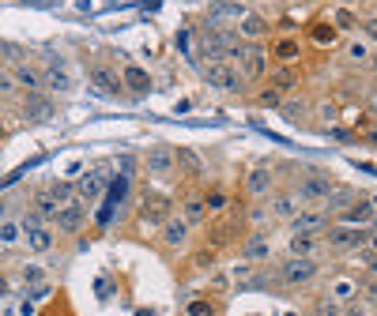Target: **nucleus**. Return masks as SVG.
Masks as SVG:
<instances>
[{
  "label": "nucleus",
  "instance_id": "obj_1",
  "mask_svg": "<svg viewBox=\"0 0 377 316\" xmlns=\"http://www.w3.org/2000/svg\"><path fill=\"white\" fill-rule=\"evenodd\" d=\"M204 83L216 87V90H227V95H242L249 79L242 76L238 64H230V60H219V64H204Z\"/></svg>",
  "mask_w": 377,
  "mask_h": 316
},
{
  "label": "nucleus",
  "instance_id": "obj_2",
  "mask_svg": "<svg viewBox=\"0 0 377 316\" xmlns=\"http://www.w3.org/2000/svg\"><path fill=\"white\" fill-rule=\"evenodd\" d=\"M276 275H279L283 287H310L321 275V263H317V256H287Z\"/></svg>",
  "mask_w": 377,
  "mask_h": 316
},
{
  "label": "nucleus",
  "instance_id": "obj_3",
  "mask_svg": "<svg viewBox=\"0 0 377 316\" xmlns=\"http://www.w3.org/2000/svg\"><path fill=\"white\" fill-rule=\"evenodd\" d=\"M324 245H332V249H340V252H355V249H362V245H370V233H366V226L336 222V226L324 230Z\"/></svg>",
  "mask_w": 377,
  "mask_h": 316
},
{
  "label": "nucleus",
  "instance_id": "obj_4",
  "mask_svg": "<svg viewBox=\"0 0 377 316\" xmlns=\"http://www.w3.org/2000/svg\"><path fill=\"white\" fill-rule=\"evenodd\" d=\"M208 245L216 252H223V249H230L234 241H238V233H242V215H223V219H211L208 226Z\"/></svg>",
  "mask_w": 377,
  "mask_h": 316
},
{
  "label": "nucleus",
  "instance_id": "obj_5",
  "mask_svg": "<svg viewBox=\"0 0 377 316\" xmlns=\"http://www.w3.org/2000/svg\"><path fill=\"white\" fill-rule=\"evenodd\" d=\"M42 79H46V90H53V95H72V90H76V76H72V68H68L57 53L42 64Z\"/></svg>",
  "mask_w": 377,
  "mask_h": 316
},
{
  "label": "nucleus",
  "instance_id": "obj_6",
  "mask_svg": "<svg viewBox=\"0 0 377 316\" xmlns=\"http://www.w3.org/2000/svg\"><path fill=\"white\" fill-rule=\"evenodd\" d=\"M332 181L324 177V173H305V177L294 185V196H298L302 203H329V196H332Z\"/></svg>",
  "mask_w": 377,
  "mask_h": 316
},
{
  "label": "nucleus",
  "instance_id": "obj_7",
  "mask_svg": "<svg viewBox=\"0 0 377 316\" xmlns=\"http://www.w3.org/2000/svg\"><path fill=\"white\" fill-rule=\"evenodd\" d=\"M268 57H272V49H264V42H246V53H242V60H238L242 76L260 79L264 72H268Z\"/></svg>",
  "mask_w": 377,
  "mask_h": 316
},
{
  "label": "nucleus",
  "instance_id": "obj_8",
  "mask_svg": "<svg viewBox=\"0 0 377 316\" xmlns=\"http://www.w3.org/2000/svg\"><path fill=\"white\" fill-rule=\"evenodd\" d=\"M170 215H174V203L162 196V192H147L144 203H140V222H147V226H162Z\"/></svg>",
  "mask_w": 377,
  "mask_h": 316
},
{
  "label": "nucleus",
  "instance_id": "obj_9",
  "mask_svg": "<svg viewBox=\"0 0 377 316\" xmlns=\"http://www.w3.org/2000/svg\"><path fill=\"white\" fill-rule=\"evenodd\" d=\"M272 192H276V173L268 166H253L246 173V196L249 200H268Z\"/></svg>",
  "mask_w": 377,
  "mask_h": 316
},
{
  "label": "nucleus",
  "instance_id": "obj_10",
  "mask_svg": "<svg viewBox=\"0 0 377 316\" xmlns=\"http://www.w3.org/2000/svg\"><path fill=\"white\" fill-rule=\"evenodd\" d=\"M159 238H162V245H166V249H185L189 238H192V226H189L181 215H170V219L159 226Z\"/></svg>",
  "mask_w": 377,
  "mask_h": 316
},
{
  "label": "nucleus",
  "instance_id": "obj_11",
  "mask_svg": "<svg viewBox=\"0 0 377 316\" xmlns=\"http://www.w3.org/2000/svg\"><path fill=\"white\" fill-rule=\"evenodd\" d=\"M19 117H23V121H49V117H53V102H49L42 90H23Z\"/></svg>",
  "mask_w": 377,
  "mask_h": 316
},
{
  "label": "nucleus",
  "instance_id": "obj_12",
  "mask_svg": "<svg viewBox=\"0 0 377 316\" xmlns=\"http://www.w3.org/2000/svg\"><path fill=\"white\" fill-rule=\"evenodd\" d=\"M57 230L60 233H79L84 230V222H87V203L84 200H72V203H65V207L57 211Z\"/></svg>",
  "mask_w": 377,
  "mask_h": 316
},
{
  "label": "nucleus",
  "instance_id": "obj_13",
  "mask_svg": "<svg viewBox=\"0 0 377 316\" xmlns=\"http://www.w3.org/2000/svg\"><path fill=\"white\" fill-rule=\"evenodd\" d=\"M91 83H95V90H102V95H125V76L114 72V68H106V64H95L91 68Z\"/></svg>",
  "mask_w": 377,
  "mask_h": 316
},
{
  "label": "nucleus",
  "instance_id": "obj_14",
  "mask_svg": "<svg viewBox=\"0 0 377 316\" xmlns=\"http://www.w3.org/2000/svg\"><path fill=\"white\" fill-rule=\"evenodd\" d=\"M144 166H147V173H155V177H170V173L178 170V151H170V147L147 151V155H144Z\"/></svg>",
  "mask_w": 377,
  "mask_h": 316
},
{
  "label": "nucleus",
  "instance_id": "obj_15",
  "mask_svg": "<svg viewBox=\"0 0 377 316\" xmlns=\"http://www.w3.org/2000/svg\"><path fill=\"white\" fill-rule=\"evenodd\" d=\"M329 230V211L313 207V211H298L291 219V233H324Z\"/></svg>",
  "mask_w": 377,
  "mask_h": 316
},
{
  "label": "nucleus",
  "instance_id": "obj_16",
  "mask_svg": "<svg viewBox=\"0 0 377 316\" xmlns=\"http://www.w3.org/2000/svg\"><path fill=\"white\" fill-rule=\"evenodd\" d=\"M178 215L185 219V222H189L192 230H197V226H208V222H211L208 200H204L200 192H192V196H185V203H181V211H178Z\"/></svg>",
  "mask_w": 377,
  "mask_h": 316
},
{
  "label": "nucleus",
  "instance_id": "obj_17",
  "mask_svg": "<svg viewBox=\"0 0 377 316\" xmlns=\"http://www.w3.org/2000/svg\"><path fill=\"white\" fill-rule=\"evenodd\" d=\"M321 245H324V233H291L287 249L291 256H317Z\"/></svg>",
  "mask_w": 377,
  "mask_h": 316
},
{
  "label": "nucleus",
  "instance_id": "obj_18",
  "mask_svg": "<svg viewBox=\"0 0 377 316\" xmlns=\"http://www.w3.org/2000/svg\"><path fill=\"white\" fill-rule=\"evenodd\" d=\"M298 196H294V192H272V196H268V211H272V215H276V219H294V215H298Z\"/></svg>",
  "mask_w": 377,
  "mask_h": 316
},
{
  "label": "nucleus",
  "instance_id": "obj_19",
  "mask_svg": "<svg viewBox=\"0 0 377 316\" xmlns=\"http://www.w3.org/2000/svg\"><path fill=\"white\" fill-rule=\"evenodd\" d=\"M373 219H377V207L370 200L351 203L348 211H340V222H348V226H373Z\"/></svg>",
  "mask_w": 377,
  "mask_h": 316
},
{
  "label": "nucleus",
  "instance_id": "obj_20",
  "mask_svg": "<svg viewBox=\"0 0 377 316\" xmlns=\"http://www.w3.org/2000/svg\"><path fill=\"white\" fill-rule=\"evenodd\" d=\"M121 76H125V90L128 95H147L151 90V76H147V68H140V64H125L121 68Z\"/></svg>",
  "mask_w": 377,
  "mask_h": 316
},
{
  "label": "nucleus",
  "instance_id": "obj_21",
  "mask_svg": "<svg viewBox=\"0 0 377 316\" xmlns=\"http://www.w3.org/2000/svg\"><path fill=\"white\" fill-rule=\"evenodd\" d=\"M23 249L34 252V256H46V252L53 249V230H49V226L27 230V233H23Z\"/></svg>",
  "mask_w": 377,
  "mask_h": 316
},
{
  "label": "nucleus",
  "instance_id": "obj_22",
  "mask_svg": "<svg viewBox=\"0 0 377 316\" xmlns=\"http://www.w3.org/2000/svg\"><path fill=\"white\" fill-rule=\"evenodd\" d=\"M268 252H272V245H268V238L257 230V233H249L246 238V245H242V256H246L249 263H260V260H268Z\"/></svg>",
  "mask_w": 377,
  "mask_h": 316
},
{
  "label": "nucleus",
  "instance_id": "obj_23",
  "mask_svg": "<svg viewBox=\"0 0 377 316\" xmlns=\"http://www.w3.org/2000/svg\"><path fill=\"white\" fill-rule=\"evenodd\" d=\"M8 72H15V79H19V90H46L42 68H30L27 60H23L19 68H8Z\"/></svg>",
  "mask_w": 377,
  "mask_h": 316
},
{
  "label": "nucleus",
  "instance_id": "obj_24",
  "mask_svg": "<svg viewBox=\"0 0 377 316\" xmlns=\"http://www.w3.org/2000/svg\"><path fill=\"white\" fill-rule=\"evenodd\" d=\"M268 87L283 90V95L298 87V72H294V64H279V68H272V76H268Z\"/></svg>",
  "mask_w": 377,
  "mask_h": 316
},
{
  "label": "nucleus",
  "instance_id": "obj_25",
  "mask_svg": "<svg viewBox=\"0 0 377 316\" xmlns=\"http://www.w3.org/2000/svg\"><path fill=\"white\" fill-rule=\"evenodd\" d=\"M238 34L246 38V42H260V38L268 34V23H264V19H260L257 12H249V15L238 23Z\"/></svg>",
  "mask_w": 377,
  "mask_h": 316
},
{
  "label": "nucleus",
  "instance_id": "obj_26",
  "mask_svg": "<svg viewBox=\"0 0 377 316\" xmlns=\"http://www.w3.org/2000/svg\"><path fill=\"white\" fill-rule=\"evenodd\" d=\"M329 298H336V301H340V305H348V301H355V298H359V282H355V279H348V275H340V279L332 282Z\"/></svg>",
  "mask_w": 377,
  "mask_h": 316
},
{
  "label": "nucleus",
  "instance_id": "obj_27",
  "mask_svg": "<svg viewBox=\"0 0 377 316\" xmlns=\"http://www.w3.org/2000/svg\"><path fill=\"white\" fill-rule=\"evenodd\" d=\"M302 53V46H298V38H279L276 46H272V57L279 60V64H294Z\"/></svg>",
  "mask_w": 377,
  "mask_h": 316
},
{
  "label": "nucleus",
  "instance_id": "obj_28",
  "mask_svg": "<svg viewBox=\"0 0 377 316\" xmlns=\"http://www.w3.org/2000/svg\"><path fill=\"white\" fill-rule=\"evenodd\" d=\"M310 38H313V46H336L340 30H336V23H324V19H317V23H310Z\"/></svg>",
  "mask_w": 377,
  "mask_h": 316
},
{
  "label": "nucleus",
  "instance_id": "obj_29",
  "mask_svg": "<svg viewBox=\"0 0 377 316\" xmlns=\"http://www.w3.org/2000/svg\"><path fill=\"white\" fill-rule=\"evenodd\" d=\"M19 282H23V290L42 287V282H49V271L42 263H23V268H19Z\"/></svg>",
  "mask_w": 377,
  "mask_h": 316
},
{
  "label": "nucleus",
  "instance_id": "obj_30",
  "mask_svg": "<svg viewBox=\"0 0 377 316\" xmlns=\"http://www.w3.org/2000/svg\"><path fill=\"white\" fill-rule=\"evenodd\" d=\"M98 196H102V177H98V173H87L84 181H76V200L91 203V200H98Z\"/></svg>",
  "mask_w": 377,
  "mask_h": 316
},
{
  "label": "nucleus",
  "instance_id": "obj_31",
  "mask_svg": "<svg viewBox=\"0 0 377 316\" xmlns=\"http://www.w3.org/2000/svg\"><path fill=\"white\" fill-rule=\"evenodd\" d=\"M249 12L242 4H216L208 12V23H223V19H234V23H242V19H246Z\"/></svg>",
  "mask_w": 377,
  "mask_h": 316
},
{
  "label": "nucleus",
  "instance_id": "obj_32",
  "mask_svg": "<svg viewBox=\"0 0 377 316\" xmlns=\"http://www.w3.org/2000/svg\"><path fill=\"white\" fill-rule=\"evenodd\" d=\"M185 316H219V305L211 298H192L185 305Z\"/></svg>",
  "mask_w": 377,
  "mask_h": 316
},
{
  "label": "nucleus",
  "instance_id": "obj_33",
  "mask_svg": "<svg viewBox=\"0 0 377 316\" xmlns=\"http://www.w3.org/2000/svg\"><path fill=\"white\" fill-rule=\"evenodd\" d=\"M343 53H348L351 64H373L370 46H366V42H348V49H343Z\"/></svg>",
  "mask_w": 377,
  "mask_h": 316
},
{
  "label": "nucleus",
  "instance_id": "obj_34",
  "mask_svg": "<svg viewBox=\"0 0 377 316\" xmlns=\"http://www.w3.org/2000/svg\"><path fill=\"white\" fill-rule=\"evenodd\" d=\"M204 200H208V211L211 215H223V211L230 207V196L223 188H211V192H204Z\"/></svg>",
  "mask_w": 377,
  "mask_h": 316
},
{
  "label": "nucleus",
  "instance_id": "obj_35",
  "mask_svg": "<svg viewBox=\"0 0 377 316\" xmlns=\"http://www.w3.org/2000/svg\"><path fill=\"white\" fill-rule=\"evenodd\" d=\"M305 316H343V305L336 301V298H321Z\"/></svg>",
  "mask_w": 377,
  "mask_h": 316
},
{
  "label": "nucleus",
  "instance_id": "obj_36",
  "mask_svg": "<svg viewBox=\"0 0 377 316\" xmlns=\"http://www.w3.org/2000/svg\"><path fill=\"white\" fill-rule=\"evenodd\" d=\"M19 230H23V226H19L15 219H4V230H0V241H4V252H12L15 245H19Z\"/></svg>",
  "mask_w": 377,
  "mask_h": 316
},
{
  "label": "nucleus",
  "instance_id": "obj_37",
  "mask_svg": "<svg viewBox=\"0 0 377 316\" xmlns=\"http://www.w3.org/2000/svg\"><path fill=\"white\" fill-rule=\"evenodd\" d=\"M19 64H23V49H19V42L8 38L4 42V68H19Z\"/></svg>",
  "mask_w": 377,
  "mask_h": 316
},
{
  "label": "nucleus",
  "instance_id": "obj_38",
  "mask_svg": "<svg viewBox=\"0 0 377 316\" xmlns=\"http://www.w3.org/2000/svg\"><path fill=\"white\" fill-rule=\"evenodd\" d=\"M257 102L264 109H276V106H283V90H276V87H264L260 95H257Z\"/></svg>",
  "mask_w": 377,
  "mask_h": 316
},
{
  "label": "nucleus",
  "instance_id": "obj_39",
  "mask_svg": "<svg viewBox=\"0 0 377 316\" xmlns=\"http://www.w3.org/2000/svg\"><path fill=\"white\" fill-rule=\"evenodd\" d=\"M125 192H128V177L121 173V177H114V185H110V192H106V200H114V203H121L125 200Z\"/></svg>",
  "mask_w": 377,
  "mask_h": 316
},
{
  "label": "nucleus",
  "instance_id": "obj_40",
  "mask_svg": "<svg viewBox=\"0 0 377 316\" xmlns=\"http://www.w3.org/2000/svg\"><path fill=\"white\" fill-rule=\"evenodd\" d=\"M38 316H72V305H68L65 294H57V305H49V309H42Z\"/></svg>",
  "mask_w": 377,
  "mask_h": 316
},
{
  "label": "nucleus",
  "instance_id": "obj_41",
  "mask_svg": "<svg viewBox=\"0 0 377 316\" xmlns=\"http://www.w3.org/2000/svg\"><path fill=\"white\" fill-rule=\"evenodd\" d=\"M178 166L185 170V173H197V170H200V158H197V151H178Z\"/></svg>",
  "mask_w": 377,
  "mask_h": 316
},
{
  "label": "nucleus",
  "instance_id": "obj_42",
  "mask_svg": "<svg viewBox=\"0 0 377 316\" xmlns=\"http://www.w3.org/2000/svg\"><path fill=\"white\" fill-rule=\"evenodd\" d=\"M362 30H366V38H370V42H377V15L362 19Z\"/></svg>",
  "mask_w": 377,
  "mask_h": 316
},
{
  "label": "nucleus",
  "instance_id": "obj_43",
  "mask_svg": "<svg viewBox=\"0 0 377 316\" xmlns=\"http://www.w3.org/2000/svg\"><path fill=\"white\" fill-rule=\"evenodd\" d=\"M355 23V15L351 12H343V8H340V12H336V27H351Z\"/></svg>",
  "mask_w": 377,
  "mask_h": 316
},
{
  "label": "nucleus",
  "instance_id": "obj_44",
  "mask_svg": "<svg viewBox=\"0 0 377 316\" xmlns=\"http://www.w3.org/2000/svg\"><path fill=\"white\" fill-rule=\"evenodd\" d=\"M366 301H370V305H373V309H377V279L370 282V287H366Z\"/></svg>",
  "mask_w": 377,
  "mask_h": 316
},
{
  "label": "nucleus",
  "instance_id": "obj_45",
  "mask_svg": "<svg viewBox=\"0 0 377 316\" xmlns=\"http://www.w3.org/2000/svg\"><path fill=\"white\" fill-rule=\"evenodd\" d=\"M370 249L377 252V233H370Z\"/></svg>",
  "mask_w": 377,
  "mask_h": 316
},
{
  "label": "nucleus",
  "instance_id": "obj_46",
  "mask_svg": "<svg viewBox=\"0 0 377 316\" xmlns=\"http://www.w3.org/2000/svg\"><path fill=\"white\" fill-rule=\"evenodd\" d=\"M136 316H151V309H140V312H136Z\"/></svg>",
  "mask_w": 377,
  "mask_h": 316
},
{
  "label": "nucleus",
  "instance_id": "obj_47",
  "mask_svg": "<svg viewBox=\"0 0 377 316\" xmlns=\"http://www.w3.org/2000/svg\"><path fill=\"white\" fill-rule=\"evenodd\" d=\"M373 230H377V219H373Z\"/></svg>",
  "mask_w": 377,
  "mask_h": 316
}]
</instances>
